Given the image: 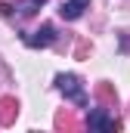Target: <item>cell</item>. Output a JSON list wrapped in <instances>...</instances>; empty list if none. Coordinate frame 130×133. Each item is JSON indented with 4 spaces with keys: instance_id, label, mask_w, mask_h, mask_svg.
I'll use <instances>...</instances> for the list:
<instances>
[{
    "instance_id": "6da1fadb",
    "label": "cell",
    "mask_w": 130,
    "mask_h": 133,
    "mask_svg": "<svg viewBox=\"0 0 130 133\" xmlns=\"http://www.w3.org/2000/svg\"><path fill=\"white\" fill-rule=\"evenodd\" d=\"M56 90L62 93L65 99H71L74 105H81V108H87L90 99H87V93H84V84H81V77L77 74H56Z\"/></svg>"
},
{
    "instance_id": "7a4b0ae2",
    "label": "cell",
    "mask_w": 130,
    "mask_h": 133,
    "mask_svg": "<svg viewBox=\"0 0 130 133\" xmlns=\"http://www.w3.org/2000/svg\"><path fill=\"white\" fill-rule=\"evenodd\" d=\"M87 127L90 130H102V133H112L118 124H115V118L105 111V108H90V115H87Z\"/></svg>"
},
{
    "instance_id": "3957f363",
    "label": "cell",
    "mask_w": 130,
    "mask_h": 133,
    "mask_svg": "<svg viewBox=\"0 0 130 133\" xmlns=\"http://www.w3.org/2000/svg\"><path fill=\"white\" fill-rule=\"evenodd\" d=\"M25 43H28L31 50H37V46H50V43H56V28H53V25H40L37 31L25 34Z\"/></svg>"
},
{
    "instance_id": "277c9868",
    "label": "cell",
    "mask_w": 130,
    "mask_h": 133,
    "mask_svg": "<svg viewBox=\"0 0 130 133\" xmlns=\"http://www.w3.org/2000/svg\"><path fill=\"white\" fill-rule=\"evenodd\" d=\"M90 9V0H62V6H59V16H62L65 22H77L84 12Z\"/></svg>"
},
{
    "instance_id": "5b68a950",
    "label": "cell",
    "mask_w": 130,
    "mask_h": 133,
    "mask_svg": "<svg viewBox=\"0 0 130 133\" xmlns=\"http://www.w3.org/2000/svg\"><path fill=\"white\" fill-rule=\"evenodd\" d=\"M43 3H47V0H22V9H19V12H22V16H34Z\"/></svg>"
}]
</instances>
